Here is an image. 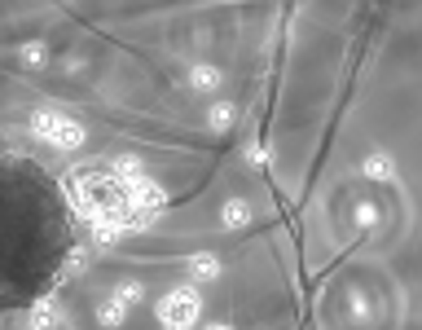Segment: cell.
Listing matches in <instances>:
<instances>
[{"label": "cell", "mask_w": 422, "mask_h": 330, "mask_svg": "<svg viewBox=\"0 0 422 330\" xmlns=\"http://www.w3.org/2000/svg\"><path fill=\"white\" fill-rule=\"evenodd\" d=\"M198 309H202V299L194 287H176L168 291L163 299H158V321H163V330H190L198 321Z\"/></svg>", "instance_id": "1"}, {"label": "cell", "mask_w": 422, "mask_h": 330, "mask_svg": "<svg viewBox=\"0 0 422 330\" xmlns=\"http://www.w3.org/2000/svg\"><path fill=\"white\" fill-rule=\"evenodd\" d=\"M31 128H36V137L62 145V150L84 145V128H79L71 115H62V110H36V115H31Z\"/></svg>", "instance_id": "2"}, {"label": "cell", "mask_w": 422, "mask_h": 330, "mask_svg": "<svg viewBox=\"0 0 422 330\" xmlns=\"http://www.w3.org/2000/svg\"><path fill=\"white\" fill-rule=\"evenodd\" d=\"M31 330H58V304H53L48 295L36 299V309H31Z\"/></svg>", "instance_id": "3"}, {"label": "cell", "mask_w": 422, "mask_h": 330, "mask_svg": "<svg viewBox=\"0 0 422 330\" xmlns=\"http://www.w3.org/2000/svg\"><path fill=\"white\" fill-rule=\"evenodd\" d=\"M247 220H251V207H247L242 198H229L225 212H220V225H225V230H242Z\"/></svg>", "instance_id": "4"}, {"label": "cell", "mask_w": 422, "mask_h": 330, "mask_svg": "<svg viewBox=\"0 0 422 330\" xmlns=\"http://www.w3.org/2000/svg\"><path fill=\"white\" fill-rule=\"evenodd\" d=\"M190 273H194V282H211V277H220V260L216 256H190Z\"/></svg>", "instance_id": "5"}, {"label": "cell", "mask_w": 422, "mask_h": 330, "mask_svg": "<svg viewBox=\"0 0 422 330\" xmlns=\"http://www.w3.org/2000/svg\"><path fill=\"white\" fill-rule=\"evenodd\" d=\"M365 176H374V181H396V163L387 155H369L365 159Z\"/></svg>", "instance_id": "6"}, {"label": "cell", "mask_w": 422, "mask_h": 330, "mask_svg": "<svg viewBox=\"0 0 422 330\" xmlns=\"http://www.w3.org/2000/svg\"><path fill=\"white\" fill-rule=\"evenodd\" d=\"M123 230H128L123 220H97V225H93V238H97L101 247H110V242H119V234H123Z\"/></svg>", "instance_id": "7"}, {"label": "cell", "mask_w": 422, "mask_h": 330, "mask_svg": "<svg viewBox=\"0 0 422 330\" xmlns=\"http://www.w3.org/2000/svg\"><path fill=\"white\" fill-rule=\"evenodd\" d=\"M123 317H128V309H123L119 299H106L101 309H97V321L101 326H123Z\"/></svg>", "instance_id": "8"}, {"label": "cell", "mask_w": 422, "mask_h": 330, "mask_svg": "<svg viewBox=\"0 0 422 330\" xmlns=\"http://www.w3.org/2000/svg\"><path fill=\"white\" fill-rule=\"evenodd\" d=\"M216 84H220V71L216 66H194V88L198 93H211Z\"/></svg>", "instance_id": "9"}, {"label": "cell", "mask_w": 422, "mask_h": 330, "mask_svg": "<svg viewBox=\"0 0 422 330\" xmlns=\"http://www.w3.org/2000/svg\"><path fill=\"white\" fill-rule=\"evenodd\" d=\"M110 299H119V304H123V309H128V304H137V299H141V287H137V282H119Z\"/></svg>", "instance_id": "10"}, {"label": "cell", "mask_w": 422, "mask_h": 330, "mask_svg": "<svg viewBox=\"0 0 422 330\" xmlns=\"http://www.w3.org/2000/svg\"><path fill=\"white\" fill-rule=\"evenodd\" d=\"M207 119H211V128H220V133H225V128H233V106H211Z\"/></svg>", "instance_id": "11"}, {"label": "cell", "mask_w": 422, "mask_h": 330, "mask_svg": "<svg viewBox=\"0 0 422 330\" xmlns=\"http://www.w3.org/2000/svg\"><path fill=\"white\" fill-rule=\"evenodd\" d=\"M374 220H379L374 202H361V207H356V225H361V230H369V225H374Z\"/></svg>", "instance_id": "12"}, {"label": "cell", "mask_w": 422, "mask_h": 330, "mask_svg": "<svg viewBox=\"0 0 422 330\" xmlns=\"http://www.w3.org/2000/svg\"><path fill=\"white\" fill-rule=\"evenodd\" d=\"M22 62L40 66V62H44V44H22Z\"/></svg>", "instance_id": "13"}, {"label": "cell", "mask_w": 422, "mask_h": 330, "mask_svg": "<svg viewBox=\"0 0 422 330\" xmlns=\"http://www.w3.org/2000/svg\"><path fill=\"white\" fill-rule=\"evenodd\" d=\"M352 313H356V317H369V304H365V299H361V295H356V299H352Z\"/></svg>", "instance_id": "14"}, {"label": "cell", "mask_w": 422, "mask_h": 330, "mask_svg": "<svg viewBox=\"0 0 422 330\" xmlns=\"http://www.w3.org/2000/svg\"><path fill=\"white\" fill-rule=\"evenodd\" d=\"M211 330H233V326H211Z\"/></svg>", "instance_id": "15"}]
</instances>
